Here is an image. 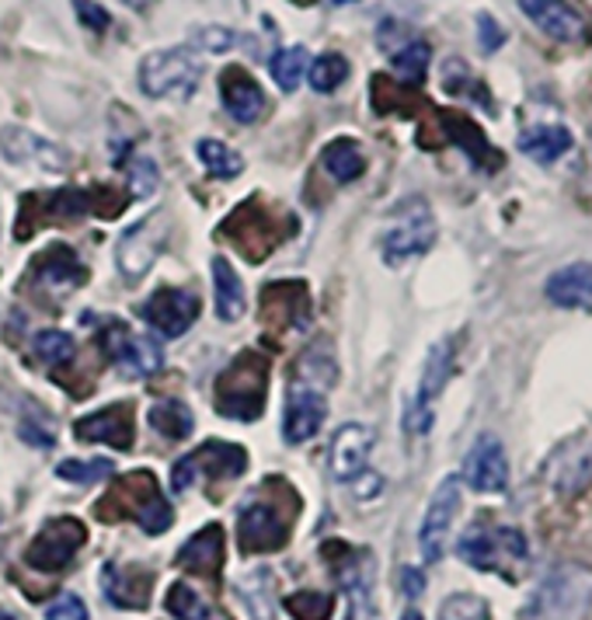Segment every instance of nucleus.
I'll use <instances>...</instances> for the list:
<instances>
[{
  "instance_id": "25",
  "label": "nucleus",
  "mask_w": 592,
  "mask_h": 620,
  "mask_svg": "<svg viewBox=\"0 0 592 620\" xmlns=\"http://www.w3.org/2000/svg\"><path fill=\"white\" fill-rule=\"evenodd\" d=\"M262 303H279V310H265V318L287 314L282 328H307L311 324V300H307L303 282H272L262 293Z\"/></svg>"
},
{
  "instance_id": "3",
  "label": "nucleus",
  "mask_w": 592,
  "mask_h": 620,
  "mask_svg": "<svg viewBox=\"0 0 592 620\" xmlns=\"http://www.w3.org/2000/svg\"><path fill=\"white\" fill-rule=\"evenodd\" d=\"M137 81L147 98H178L185 101L202 81V60L192 46H171L158 49V53H147L140 60Z\"/></svg>"
},
{
  "instance_id": "44",
  "label": "nucleus",
  "mask_w": 592,
  "mask_h": 620,
  "mask_svg": "<svg viewBox=\"0 0 592 620\" xmlns=\"http://www.w3.org/2000/svg\"><path fill=\"white\" fill-rule=\"evenodd\" d=\"M46 620H88V607L81 597H73V592H63L53 603L46 607Z\"/></svg>"
},
{
  "instance_id": "12",
  "label": "nucleus",
  "mask_w": 592,
  "mask_h": 620,
  "mask_svg": "<svg viewBox=\"0 0 592 620\" xmlns=\"http://www.w3.org/2000/svg\"><path fill=\"white\" fill-rule=\"evenodd\" d=\"M0 153H4L11 164L46 171V174H60V171L70 168V153L60 143L46 140V137L32 133V129H24V126L0 129Z\"/></svg>"
},
{
  "instance_id": "17",
  "label": "nucleus",
  "mask_w": 592,
  "mask_h": 620,
  "mask_svg": "<svg viewBox=\"0 0 592 620\" xmlns=\"http://www.w3.org/2000/svg\"><path fill=\"white\" fill-rule=\"evenodd\" d=\"M328 419V404L324 394L314 387H290V401H287V416H282V439L290 447L307 443Z\"/></svg>"
},
{
  "instance_id": "23",
  "label": "nucleus",
  "mask_w": 592,
  "mask_h": 620,
  "mask_svg": "<svg viewBox=\"0 0 592 620\" xmlns=\"http://www.w3.org/2000/svg\"><path fill=\"white\" fill-rule=\"evenodd\" d=\"M174 564L185 568V572H205L213 576L217 568L223 564V530L217 523L202 527L199 533H192L182 551L174 554Z\"/></svg>"
},
{
  "instance_id": "28",
  "label": "nucleus",
  "mask_w": 592,
  "mask_h": 620,
  "mask_svg": "<svg viewBox=\"0 0 592 620\" xmlns=\"http://www.w3.org/2000/svg\"><path fill=\"white\" fill-rule=\"evenodd\" d=\"M195 463V481L199 474H210V478H238L248 468V457L241 447L234 443H205L192 453Z\"/></svg>"
},
{
  "instance_id": "20",
  "label": "nucleus",
  "mask_w": 592,
  "mask_h": 620,
  "mask_svg": "<svg viewBox=\"0 0 592 620\" xmlns=\"http://www.w3.org/2000/svg\"><path fill=\"white\" fill-rule=\"evenodd\" d=\"M520 11L558 42H579L585 36V21L569 0H520Z\"/></svg>"
},
{
  "instance_id": "11",
  "label": "nucleus",
  "mask_w": 592,
  "mask_h": 620,
  "mask_svg": "<svg viewBox=\"0 0 592 620\" xmlns=\"http://www.w3.org/2000/svg\"><path fill=\"white\" fill-rule=\"evenodd\" d=\"M168 241V217L164 213H150L147 220L133 223L116 244V266L126 279H140L150 272L153 258L161 254Z\"/></svg>"
},
{
  "instance_id": "1",
  "label": "nucleus",
  "mask_w": 592,
  "mask_h": 620,
  "mask_svg": "<svg viewBox=\"0 0 592 620\" xmlns=\"http://www.w3.org/2000/svg\"><path fill=\"white\" fill-rule=\"evenodd\" d=\"M592 610V568L554 564L530 592L520 620H582Z\"/></svg>"
},
{
  "instance_id": "55",
  "label": "nucleus",
  "mask_w": 592,
  "mask_h": 620,
  "mask_svg": "<svg viewBox=\"0 0 592 620\" xmlns=\"http://www.w3.org/2000/svg\"><path fill=\"white\" fill-rule=\"evenodd\" d=\"M300 4H303V0H300Z\"/></svg>"
},
{
  "instance_id": "10",
  "label": "nucleus",
  "mask_w": 592,
  "mask_h": 620,
  "mask_svg": "<svg viewBox=\"0 0 592 620\" xmlns=\"http://www.w3.org/2000/svg\"><path fill=\"white\" fill-rule=\"evenodd\" d=\"M456 512H460V478L446 474L440 484H435L429 509H425V520H422V530H419V548H422V558L429 564H435L446 554Z\"/></svg>"
},
{
  "instance_id": "21",
  "label": "nucleus",
  "mask_w": 592,
  "mask_h": 620,
  "mask_svg": "<svg viewBox=\"0 0 592 620\" xmlns=\"http://www.w3.org/2000/svg\"><path fill=\"white\" fill-rule=\"evenodd\" d=\"M150 582H153V576L143 572V568L106 564V572H101V589H106V600L112 607H119V610H147Z\"/></svg>"
},
{
  "instance_id": "52",
  "label": "nucleus",
  "mask_w": 592,
  "mask_h": 620,
  "mask_svg": "<svg viewBox=\"0 0 592 620\" xmlns=\"http://www.w3.org/2000/svg\"><path fill=\"white\" fill-rule=\"evenodd\" d=\"M589 168H592V129H589Z\"/></svg>"
},
{
  "instance_id": "22",
  "label": "nucleus",
  "mask_w": 592,
  "mask_h": 620,
  "mask_svg": "<svg viewBox=\"0 0 592 620\" xmlns=\"http://www.w3.org/2000/svg\"><path fill=\"white\" fill-rule=\"evenodd\" d=\"M544 293H548V300L554 307H569V310L592 307V266L589 262H575V266L558 269L548 279Z\"/></svg>"
},
{
  "instance_id": "8",
  "label": "nucleus",
  "mask_w": 592,
  "mask_h": 620,
  "mask_svg": "<svg viewBox=\"0 0 592 620\" xmlns=\"http://www.w3.org/2000/svg\"><path fill=\"white\" fill-rule=\"evenodd\" d=\"M88 540V527L81 520H73V516H60V520H49L36 540L24 551V561L39 572H63V568L73 561V554L84 548Z\"/></svg>"
},
{
  "instance_id": "18",
  "label": "nucleus",
  "mask_w": 592,
  "mask_h": 620,
  "mask_svg": "<svg viewBox=\"0 0 592 620\" xmlns=\"http://www.w3.org/2000/svg\"><path fill=\"white\" fill-rule=\"evenodd\" d=\"M220 91H223V109L241 126H251L265 116V91L244 67H227L220 77Z\"/></svg>"
},
{
  "instance_id": "47",
  "label": "nucleus",
  "mask_w": 592,
  "mask_h": 620,
  "mask_svg": "<svg viewBox=\"0 0 592 620\" xmlns=\"http://www.w3.org/2000/svg\"><path fill=\"white\" fill-rule=\"evenodd\" d=\"M192 484H195V463H192V453H185V457H178L171 468V492L185 496Z\"/></svg>"
},
{
  "instance_id": "54",
  "label": "nucleus",
  "mask_w": 592,
  "mask_h": 620,
  "mask_svg": "<svg viewBox=\"0 0 592 620\" xmlns=\"http://www.w3.org/2000/svg\"><path fill=\"white\" fill-rule=\"evenodd\" d=\"M0 620H14V617L11 613H0Z\"/></svg>"
},
{
  "instance_id": "30",
  "label": "nucleus",
  "mask_w": 592,
  "mask_h": 620,
  "mask_svg": "<svg viewBox=\"0 0 592 620\" xmlns=\"http://www.w3.org/2000/svg\"><path fill=\"white\" fill-rule=\"evenodd\" d=\"M39 276L49 282V287H60V290L84 282V269L67 244H53L46 254H39Z\"/></svg>"
},
{
  "instance_id": "6",
  "label": "nucleus",
  "mask_w": 592,
  "mask_h": 620,
  "mask_svg": "<svg viewBox=\"0 0 592 620\" xmlns=\"http://www.w3.org/2000/svg\"><path fill=\"white\" fill-rule=\"evenodd\" d=\"M297 509L282 512V499L259 492L251 496L238 512V540L244 554H269L287 544Z\"/></svg>"
},
{
  "instance_id": "14",
  "label": "nucleus",
  "mask_w": 592,
  "mask_h": 620,
  "mask_svg": "<svg viewBox=\"0 0 592 620\" xmlns=\"http://www.w3.org/2000/svg\"><path fill=\"white\" fill-rule=\"evenodd\" d=\"M199 310H202V300L192 290H158L143 300L140 314L153 331H161L164 339H178V334H185L195 324Z\"/></svg>"
},
{
  "instance_id": "49",
  "label": "nucleus",
  "mask_w": 592,
  "mask_h": 620,
  "mask_svg": "<svg viewBox=\"0 0 592 620\" xmlns=\"http://www.w3.org/2000/svg\"><path fill=\"white\" fill-rule=\"evenodd\" d=\"M401 586H404V597L408 600H419L425 592V576L419 572V568H404L401 572Z\"/></svg>"
},
{
  "instance_id": "33",
  "label": "nucleus",
  "mask_w": 592,
  "mask_h": 620,
  "mask_svg": "<svg viewBox=\"0 0 592 620\" xmlns=\"http://www.w3.org/2000/svg\"><path fill=\"white\" fill-rule=\"evenodd\" d=\"M429 60H432V46L425 39H411V42H404V49L394 53L391 67H394V73L401 77V81L422 84L425 73H429Z\"/></svg>"
},
{
  "instance_id": "34",
  "label": "nucleus",
  "mask_w": 592,
  "mask_h": 620,
  "mask_svg": "<svg viewBox=\"0 0 592 620\" xmlns=\"http://www.w3.org/2000/svg\"><path fill=\"white\" fill-rule=\"evenodd\" d=\"M307 77H311V88L318 94H331V91H339V84H345L349 63L339 53H321L318 60H311V67H307Z\"/></svg>"
},
{
  "instance_id": "29",
  "label": "nucleus",
  "mask_w": 592,
  "mask_h": 620,
  "mask_svg": "<svg viewBox=\"0 0 592 620\" xmlns=\"http://www.w3.org/2000/svg\"><path fill=\"white\" fill-rule=\"evenodd\" d=\"M321 164H324V171L334 178V182H342V186L355 182V178L367 171L363 147H359L355 140H349V137L331 140V143L324 147V153H321Z\"/></svg>"
},
{
  "instance_id": "31",
  "label": "nucleus",
  "mask_w": 592,
  "mask_h": 620,
  "mask_svg": "<svg viewBox=\"0 0 592 620\" xmlns=\"http://www.w3.org/2000/svg\"><path fill=\"white\" fill-rule=\"evenodd\" d=\"M195 158L205 168V174H210V178H223V182H230V178H238L244 171V158H241V153L234 147L213 140V137H205V140L195 143Z\"/></svg>"
},
{
  "instance_id": "16",
  "label": "nucleus",
  "mask_w": 592,
  "mask_h": 620,
  "mask_svg": "<svg viewBox=\"0 0 592 620\" xmlns=\"http://www.w3.org/2000/svg\"><path fill=\"white\" fill-rule=\"evenodd\" d=\"M377 443V432L363 422H345L334 429L331 436V474L339 481H352L367 471V460H370V450Z\"/></svg>"
},
{
  "instance_id": "37",
  "label": "nucleus",
  "mask_w": 592,
  "mask_h": 620,
  "mask_svg": "<svg viewBox=\"0 0 592 620\" xmlns=\"http://www.w3.org/2000/svg\"><path fill=\"white\" fill-rule=\"evenodd\" d=\"M57 474L63 481H73V484H94L101 478L116 474V463L106 460V457H94V460H63V463H57Z\"/></svg>"
},
{
  "instance_id": "40",
  "label": "nucleus",
  "mask_w": 592,
  "mask_h": 620,
  "mask_svg": "<svg viewBox=\"0 0 592 620\" xmlns=\"http://www.w3.org/2000/svg\"><path fill=\"white\" fill-rule=\"evenodd\" d=\"M440 620H492V607L474 592H453L440 607Z\"/></svg>"
},
{
  "instance_id": "9",
  "label": "nucleus",
  "mask_w": 592,
  "mask_h": 620,
  "mask_svg": "<svg viewBox=\"0 0 592 620\" xmlns=\"http://www.w3.org/2000/svg\"><path fill=\"white\" fill-rule=\"evenodd\" d=\"M453 373V346L443 339L435 342L425 356V367H422V380H419V391H415V401L408 404L404 411V429L415 432V436H425L432 429V404L435 398L443 394V387Z\"/></svg>"
},
{
  "instance_id": "15",
  "label": "nucleus",
  "mask_w": 592,
  "mask_h": 620,
  "mask_svg": "<svg viewBox=\"0 0 592 620\" xmlns=\"http://www.w3.org/2000/svg\"><path fill=\"white\" fill-rule=\"evenodd\" d=\"M101 346H106L112 363H119L130 377H150L158 373L164 363V352L153 339H140L126 324H109L101 334Z\"/></svg>"
},
{
  "instance_id": "39",
  "label": "nucleus",
  "mask_w": 592,
  "mask_h": 620,
  "mask_svg": "<svg viewBox=\"0 0 592 620\" xmlns=\"http://www.w3.org/2000/svg\"><path fill=\"white\" fill-rule=\"evenodd\" d=\"M282 607H287L293 620H328L334 610V600L324 597V592H293V597L282 600Z\"/></svg>"
},
{
  "instance_id": "36",
  "label": "nucleus",
  "mask_w": 592,
  "mask_h": 620,
  "mask_svg": "<svg viewBox=\"0 0 592 620\" xmlns=\"http://www.w3.org/2000/svg\"><path fill=\"white\" fill-rule=\"evenodd\" d=\"M32 349H36V356L42 359L46 367H63V363H70L73 352H77V346H73L70 334H67V331H57V328L39 331L36 342H32Z\"/></svg>"
},
{
  "instance_id": "43",
  "label": "nucleus",
  "mask_w": 592,
  "mask_h": 620,
  "mask_svg": "<svg viewBox=\"0 0 592 620\" xmlns=\"http://www.w3.org/2000/svg\"><path fill=\"white\" fill-rule=\"evenodd\" d=\"M126 171H130V189L137 199H147L153 189H158V164H153L150 158H133L130 164H126Z\"/></svg>"
},
{
  "instance_id": "13",
  "label": "nucleus",
  "mask_w": 592,
  "mask_h": 620,
  "mask_svg": "<svg viewBox=\"0 0 592 620\" xmlns=\"http://www.w3.org/2000/svg\"><path fill=\"white\" fill-rule=\"evenodd\" d=\"M463 481H468L474 492L481 496H502L509 488V457L502 439L484 432L474 439V447L463 460Z\"/></svg>"
},
{
  "instance_id": "50",
  "label": "nucleus",
  "mask_w": 592,
  "mask_h": 620,
  "mask_svg": "<svg viewBox=\"0 0 592 620\" xmlns=\"http://www.w3.org/2000/svg\"><path fill=\"white\" fill-rule=\"evenodd\" d=\"M122 4H130V8L143 11V8H150V4H153V0H122Z\"/></svg>"
},
{
  "instance_id": "7",
  "label": "nucleus",
  "mask_w": 592,
  "mask_h": 620,
  "mask_svg": "<svg viewBox=\"0 0 592 620\" xmlns=\"http://www.w3.org/2000/svg\"><path fill=\"white\" fill-rule=\"evenodd\" d=\"M456 554L478 572H505V568L526 561V537L516 527L471 530L456 544Z\"/></svg>"
},
{
  "instance_id": "38",
  "label": "nucleus",
  "mask_w": 592,
  "mask_h": 620,
  "mask_svg": "<svg viewBox=\"0 0 592 620\" xmlns=\"http://www.w3.org/2000/svg\"><path fill=\"white\" fill-rule=\"evenodd\" d=\"M342 586L349 592V610L345 620H373V597H370V579L359 572L352 576L349 568H342Z\"/></svg>"
},
{
  "instance_id": "51",
  "label": "nucleus",
  "mask_w": 592,
  "mask_h": 620,
  "mask_svg": "<svg viewBox=\"0 0 592 620\" xmlns=\"http://www.w3.org/2000/svg\"><path fill=\"white\" fill-rule=\"evenodd\" d=\"M401 620H425V617H422L419 610H404V617H401Z\"/></svg>"
},
{
  "instance_id": "45",
  "label": "nucleus",
  "mask_w": 592,
  "mask_h": 620,
  "mask_svg": "<svg viewBox=\"0 0 592 620\" xmlns=\"http://www.w3.org/2000/svg\"><path fill=\"white\" fill-rule=\"evenodd\" d=\"M478 42H481V53H499L505 46V29L488 11L478 14Z\"/></svg>"
},
{
  "instance_id": "4",
  "label": "nucleus",
  "mask_w": 592,
  "mask_h": 620,
  "mask_svg": "<svg viewBox=\"0 0 592 620\" xmlns=\"http://www.w3.org/2000/svg\"><path fill=\"white\" fill-rule=\"evenodd\" d=\"M435 244V217L425 199H404L388 217V227L380 234V251L388 266H404L411 258L425 254Z\"/></svg>"
},
{
  "instance_id": "41",
  "label": "nucleus",
  "mask_w": 592,
  "mask_h": 620,
  "mask_svg": "<svg viewBox=\"0 0 592 620\" xmlns=\"http://www.w3.org/2000/svg\"><path fill=\"white\" fill-rule=\"evenodd\" d=\"M443 119H446V122H443V126H446V137H450L456 147L468 150L474 161H481V153H484V150H492V147L484 143L481 129H478L471 119H463V116H443Z\"/></svg>"
},
{
  "instance_id": "48",
  "label": "nucleus",
  "mask_w": 592,
  "mask_h": 620,
  "mask_svg": "<svg viewBox=\"0 0 592 620\" xmlns=\"http://www.w3.org/2000/svg\"><path fill=\"white\" fill-rule=\"evenodd\" d=\"M383 492V478L373 474V471H363L359 478H352V496L363 502V499H377Z\"/></svg>"
},
{
  "instance_id": "53",
  "label": "nucleus",
  "mask_w": 592,
  "mask_h": 620,
  "mask_svg": "<svg viewBox=\"0 0 592 620\" xmlns=\"http://www.w3.org/2000/svg\"><path fill=\"white\" fill-rule=\"evenodd\" d=\"M331 4H352V0H331Z\"/></svg>"
},
{
  "instance_id": "46",
  "label": "nucleus",
  "mask_w": 592,
  "mask_h": 620,
  "mask_svg": "<svg viewBox=\"0 0 592 620\" xmlns=\"http://www.w3.org/2000/svg\"><path fill=\"white\" fill-rule=\"evenodd\" d=\"M73 8H77V18H81V24H88V29L98 32V36L112 24V14L101 4H94V0H73Z\"/></svg>"
},
{
  "instance_id": "24",
  "label": "nucleus",
  "mask_w": 592,
  "mask_h": 620,
  "mask_svg": "<svg viewBox=\"0 0 592 620\" xmlns=\"http://www.w3.org/2000/svg\"><path fill=\"white\" fill-rule=\"evenodd\" d=\"M520 150L536 164H554L558 158L572 150V133L558 122H544V126H526L520 133Z\"/></svg>"
},
{
  "instance_id": "27",
  "label": "nucleus",
  "mask_w": 592,
  "mask_h": 620,
  "mask_svg": "<svg viewBox=\"0 0 592 620\" xmlns=\"http://www.w3.org/2000/svg\"><path fill=\"white\" fill-rule=\"evenodd\" d=\"M213 287H217V318L220 321H238L248 307L244 282L238 269L227 262V258H213Z\"/></svg>"
},
{
  "instance_id": "26",
  "label": "nucleus",
  "mask_w": 592,
  "mask_h": 620,
  "mask_svg": "<svg viewBox=\"0 0 592 620\" xmlns=\"http://www.w3.org/2000/svg\"><path fill=\"white\" fill-rule=\"evenodd\" d=\"M147 422L150 429L171 439V443H182V439L192 436L195 429V416H192V408L185 401H178V398H161V401H153L150 411H147Z\"/></svg>"
},
{
  "instance_id": "5",
  "label": "nucleus",
  "mask_w": 592,
  "mask_h": 620,
  "mask_svg": "<svg viewBox=\"0 0 592 620\" xmlns=\"http://www.w3.org/2000/svg\"><path fill=\"white\" fill-rule=\"evenodd\" d=\"M116 506V512L109 520H122V516H133V520L147 530V533H164L171 527V506L168 499L158 492V484H153V474L147 471H133L126 474L112 492L98 502V509H109Z\"/></svg>"
},
{
  "instance_id": "32",
  "label": "nucleus",
  "mask_w": 592,
  "mask_h": 620,
  "mask_svg": "<svg viewBox=\"0 0 592 620\" xmlns=\"http://www.w3.org/2000/svg\"><path fill=\"white\" fill-rule=\"evenodd\" d=\"M307 67H311V53H307L303 46H290V49H279L269 70H272V81L287 94H293L303 81Z\"/></svg>"
},
{
  "instance_id": "2",
  "label": "nucleus",
  "mask_w": 592,
  "mask_h": 620,
  "mask_svg": "<svg viewBox=\"0 0 592 620\" xmlns=\"http://www.w3.org/2000/svg\"><path fill=\"white\" fill-rule=\"evenodd\" d=\"M269 359L259 352H241L217 380V411L238 422H254L265 411Z\"/></svg>"
},
{
  "instance_id": "35",
  "label": "nucleus",
  "mask_w": 592,
  "mask_h": 620,
  "mask_svg": "<svg viewBox=\"0 0 592 620\" xmlns=\"http://www.w3.org/2000/svg\"><path fill=\"white\" fill-rule=\"evenodd\" d=\"M164 610L174 620H205L210 617V603H205L189 582H174L164 597Z\"/></svg>"
},
{
  "instance_id": "42",
  "label": "nucleus",
  "mask_w": 592,
  "mask_h": 620,
  "mask_svg": "<svg viewBox=\"0 0 592 620\" xmlns=\"http://www.w3.org/2000/svg\"><path fill=\"white\" fill-rule=\"evenodd\" d=\"M241 32L223 29V24H205V29L195 32V46H202L205 53H230V49L241 46Z\"/></svg>"
},
{
  "instance_id": "19",
  "label": "nucleus",
  "mask_w": 592,
  "mask_h": 620,
  "mask_svg": "<svg viewBox=\"0 0 592 620\" xmlns=\"http://www.w3.org/2000/svg\"><path fill=\"white\" fill-rule=\"evenodd\" d=\"M77 439H91V443H109L116 450L133 447V404L122 401L112 408H101L94 416H84L77 422Z\"/></svg>"
}]
</instances>
